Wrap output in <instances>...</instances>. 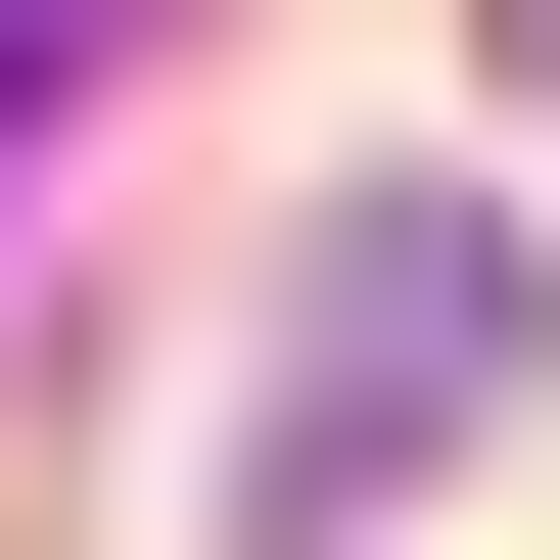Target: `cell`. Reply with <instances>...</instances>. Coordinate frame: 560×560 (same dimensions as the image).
Listing matches in <instances>:
<instances>
[{"label":"cell","instance_id":"obj_1","mask_svg":"<svg viewBox=\"0 0 560 560\" xmlns=\"http://www.w3.org/2000/svg\"><path fill=\"white\" fill-rule=\"evenodd\" d=\"M47 94H94V0H0V140H47Z\"/></svg>","mask_w":560,"mask_h":560},{"label":"cell","instance_id":"obj_2","mask_svg":"<svg viewBox=\"0 0 560 560\" xmlns=\"http://www.w3.org/2000/svg\"><path fill=\"white\" fill-rule=\"evenodd\" d=\"M514 94H560V0H514Z\"/></svg>","mask_w":560,"mask_h":560}]
</instances>
